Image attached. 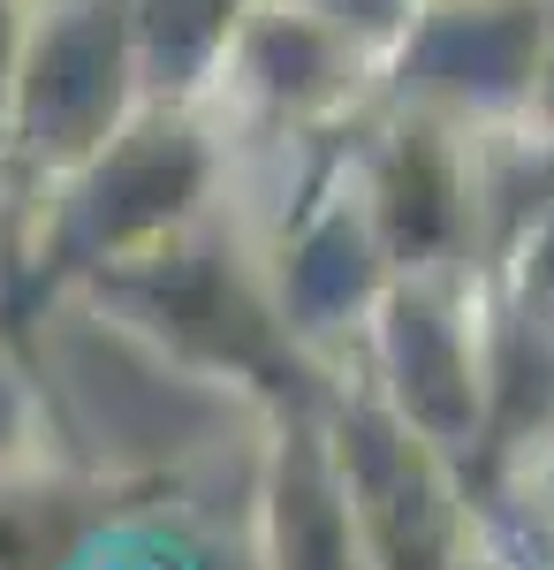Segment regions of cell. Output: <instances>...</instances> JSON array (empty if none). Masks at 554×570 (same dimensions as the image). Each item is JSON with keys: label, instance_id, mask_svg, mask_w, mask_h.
Segmentation results:
<instances>
[{"label": "cell", "instance_id": "obj_1", "mask_svg": "<svg viewBox=\"0 0 554 570\" xmlns=\"http://www.w3.org/2000/svg\"><path fill=\"white\" fill-rule=\"evenodd\" d=\"M220 176H228L220 107L145 99L91 160H77L31 206L0 220V327L23 335L61 297H85V282H99L107 266L206 220Z\"/></svg>", "mask_w": 554, "mask_h": 570}, {"label": "cell", "instance_id": "obj_2", "mask_svg": "<svg viewBox=\"0 0 554 570\" xmlns=\"http://www.w3.org/2000/svg\"><path fill=\"white\" fill-rule=\"evenodd\" d=\"M85 305H99L122 335L168 357L175 373H198V381L258 403V419L327 411L342 395V365L319 357L281 320L266 252L214 214L85 282Z\"/></svg>", "mask_w": 554, "mask_h": 570}, {"label": "cell", "instance_id": "obj_3", "mask_svg": "<svg viewBox=\"0 0 554 570\" xmlns=\"http://www.w3.org/2000/svg\"><path fill=\"white\" fill-rule=\"evenodd\" d=\"M145 107L137 0H31L0 77V220Z\"/></svg>", "mask_w": 554, "mask_h": 570}, {"label": "cell", "instance_id": "obj_4", "mask_svg": "<svg viewBox=\"0 0 554 570\" xmlns=\"http://www.w3.org/2000/svg\"><path fill=\"white\" fill-rule=\"evenodd\" d=\"M357 122L304 137V168L289 183V206L258 236L281 320L319 357L357 351L365 320L380 312L387 282H395L387 236L373 220V198H365V168H357Z\"/></svg>", "mask_w": 554, "mask_h": 570}, {"label": "cell", "instance_id": "obj_5", "mask_svg": "<svg viewBox=\"0 0 554 570\" xmlns=\"http://www.w3.org/2000/svg\"><path fill=\"white\" fill-rule=\"evenodd\" d=\"M554 0H418L410 31L387 46L380 99L433 107L494 137L540 115Z\"/></svg>", "mask_w": 554, "mask_h": 570}, {"label": "cell", "instance_id": "obj_6", "mask_svg": "<svg viewBox=\"0 0 554 570\" xmlns=\"http://www.w3.org/2000/svg\"><path fill=\"white\" fill-rule=\"evenodd\" d=\"M365 198L395 274H486V160L478 130L380 99L357 122Z\"/></svg>", "mask_w": 554, "mask_h": 570}, {"label": "cell", "instance_id": "obj_7", "mask_svg": "<svg viewBox=\"0 0 554 570\" xmlns=\"http://www.w3.org/2000/svg\"><path fill=\"white\" fill-rule=\"evenodd\" d=\"M357 357H365V389L464 472L486 419L478 274H395L380 312L365 320Z\"/></svg>", "mask_w": 554, "mask_h": 570}, {"label": "cell", "instance_id": "obj_8", "mask_svg": "<svg viewBox=\"0 0 554 570\" xmlns=\"http://www.w3.org/2000/svg\"><path fill=\"white\" fill-rule=\"evenodd\" d=\"M335 441L349 464L365 563L373 570H471V494L464 472L418 441L365 381H342L335 395Z\"/></svg>", "mask_w": 554, "mask_h": 570}, {"label": "cell", "instance_id": "obj_9", "mask_svg": "<svg viewBox=\"0 0 554 570\" xmlns=\"http://www.w3.org/2000/svg\"><path fill=\"white\" fill-rule=\"evenodd\" d=\"M214 107L228 130L297 145L380 107V53H365L349 31H335L297 0H258L228 46Z\"/></svg>", "mask_w": 554, "mask_h": 570}, {"label": "cell", "instance_id": "obj_10", "mask_svg": "<svg viewBox=\"0 0 554 570\" xmlns=\"http://www.w3.org/2000/svg\"><path fill=\"white\" fill-rule=\"evenodd\" d=\"M478 327H486V419H478V449L464 464L471 510L510 487H532L554 464V312L486 266Z\"/></svg>", "mask_w": 554, "mask_h": 570}, {"label": "cell", "instance_id": "obj_11", "mask_svg": "<svg viewBox=\"0 0 554 570\" xmlns=\"http://www.w3.org/2000/svg\"><path fill=\"white\" fill-rule=\"evenodd\" d=\"M258 570H373L327 411H274L258 456Z\"/></svg>", "mask_w": 554, "mask_h": 570}, {"label": "cell", "instance_id": "obj_12", "mask_svg": "<svg viewBox=\"0 0 554 570\" xmlns=\"http://www.w3.org/2000/svg\"><path fill=\"white\" fill-rule=\"evenodd\" d=\"M160 480H77L53 464H0V570H85V556L145 510Z\"/></svg>", "mask_w": 554, "mask_h": 570}, {"label": "cell", "instance_id": "obj_13", "mask_svg": "<svg viewBox=\"0 0 554 570\" xmlns=\"http://www.w3.org/2000/svg\"><path fill=\"white\" fill-rule=\"evenodd\" d=\"M258 0H137V69L145 99H182L214 107L228 46L251 23Z\"/></svg>", "mask_w": 554, "mask_h": 570}, {"label": "cell", "instance_id": "obj_14", "mask_svg": "<svg viewBox=\"0 0 554 570\" xmlns=\"http://www.w3.org/2000/svg\"><path fill=\"white\" fill-rule=\"evenodd\" d=\"M0 464H46V403L16 351V327H0Z\"/></svg>", "mask_w": 554, "mask_h": 570}, {"label": "cell", "instance_id": "obj_15", "mask_svg": "<svg viewBox=\"0 0 554 570\" xmlns=\"http://www.w3.org/2000/svg\"><path fill=\"white\" fill-rule=\"evenodd\" d=\"M494 274H502L510 289H524L532 305L554 312V206H547L540 220H524L510 244L494 252Z\"/></svg>", "mask_w": 554, "mask_h": 570}, {"label": "cell", "instance_id": "obj_16", "mask_svg": "<svg viewBox=\"0 0 554 570\" xmlns=\"http://www.w3.org/2000/svg\"><path fill=\"white\" fill-rule=\"evenodd\" d=\"M297 8L327 16L335 31H349L365 53H380V61H387V46L410 31V16H418V0H297Z\"/></svg>", "mask_w": 554, "mask_h": 570}, {"label": "cell", "instance_id": "obj_17", "mask_svg": "<svg viewBox=\"0 0 554 570\" xmlns=\"http://www.w3.org/2000/svg\"><path fill=\"white\" fill-rule=\"evenodd\" d=\"M23 16H31V0H0V77H8V61H16V39H23Z\"/></svg>", "mask_w": 554, "mask_h": 570}, {"label": "cell", "instance_id": "obj_18", "mask_svg": "<svg viewBox=\"0 0 554 570\" xmlns=\"http://www.w3.org/2000/svg\"><path fill=\"white\" fill-rule=\"evenodd\" d=\"M532 122H554V31H547V85H540V115Z\"/></svg>", "mask_w": 554, "mask_h": 570}, {"label": "cell", "instance_id": "obj_19", "mask_svg": "<svg viewBox=\"0 0 554 570\" xmlns=\"http://www.w3.org/2000/svg\"><path fill=\"white\" fill-rule=\"evenodd\" d=\"M532 487H540V494H547V502H554V464H547V472H540V480H532Z\"/></svg>", "mask_w": 554, "mask_h": 570}, {"label": "cell", "instance_id": "obj_20", "mask_svg": "<svg viewBox=\"0 0 554 570\" xmlns=\"http://www.w3.org/2000/svg\"><path fill=\"white\" fill-rule=\"evenodd\" d=\"M471 570H486V563H478V556H471Z\"/></svg>", "mask_w": 554, "mask_h": 570}]
</instances>
